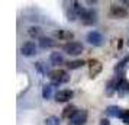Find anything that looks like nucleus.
Masks as SVG:
<instances>
[{
	"label": "nucleus",
	"instance_id": "1",
	"mask_svg": "<svg viewBox=\"0 0 129 125\" xmlns=\"http://www.w3.org/2000/svg\"><path fill=\"white\" fill-rule=\"evenodd\" d=\"M48 77H49V80H51L52 84H62V83H67L70 80V76L64 70H52V71H48Z\"/></svg>",
	"mask_w": 129,
	"mask_h": 125
},
{
	"label": "nucleus",
	"instance_id": "2",
	"mask_svg": "<svg viewBox=\"0 0 129 125\" xmlns=\"http://www.w3.org/2000/svg\"><path fill=\"white\" fill-rule=\"evenodd\" d=\"M62 49H64L65 53L68 54V55H78V54H81V53H83L84 47H83L81 42L71 41V42H67L64 47H62Z\"/></svg>",
	"mask_w": 129,
	"mask_h": 125
},
{
	"label": "nucleus",
	"instance_id": "3",
	"mask_svg": "<svg viewBox=\"0 0 129 125\" xmlns=\"http://www.w3.org/2000/svg\"><path fill=\"white\" fill-rule=\"evenodd\" d=\"M87 41H88V44H91L94 47H100L103 44V41H105V38L97 31H90L87 34Z\"/></svg>",
	"mask_w": 129,
	"mask_h": 125
},
{
	"label": "nucleus",
	"instance_id": "4",
	"mask_svg": "<svg viewBox=\"0 0 129 125\" xmlns=\"http://www.w3.org/2000/svg\"><path fill=\"white\" fill-rule=\"evenodd\" d=\"M81 20L84 25H93L97 22V13L93 9H86V12L81 15Z\"/></svg>",
	"mask_w": 129,
	"mask_h": 125
},
{
	"label": "nucleus",
	"instance_id": "5",
	"mask_svg": "<svg viewBox=\"0 0 129 125\" xmlns=\"http://www.w3.org/2000/svg\"><path fill=\"white\" fill-rule=\"evenodd\" d=\"M88 70H90V77L93 79V77H96L97 74L102 73L103 66H102V63H100L99 60H90V61H88Z\"/></svg>",
	"mask_w": 129,
	"mask_h": 125
},
{
	"label": "nucleus",
	"instance_id": "6",
	"mask_svg": "<svg viewBox=\"0 0 129 125\" xmlns=\"http://www.w3.org/2000/svg\"><path fill=\"white\" fill-rule=\"evenodd\" d=\"M70 122L73 125H84L86 122H87V111L80 109V111L70 119Z\"/></svg>",
	"mask_w": 129,
	"mask_h": 125
},
{
	"label": "nucleus",
	"instance_id": "7",
	"mask_svg": "<svg viewBox=\"0 0 129 125\" xmlns=\"http://www.w3.org/2000/svg\"><path fill=\"white\" fill-rule=\"evenodd\" d=\"M73 96H74V92L70 89H62V90H58L57 93H55V101L57 102H68L70 99H73Z\"/></svg>",
	"mask_w": 129,
	"mask_h": 125
},
{
	"label": "nucleus",
	"instance_id": "8",
	"mask_svg": "<svg viewBox=\"0 0 129 125\" xmlns=\"http://www.w3.org/2000/svg\"><path fill=\"white\" fill-rule=\"evenodd\" d=\"M128 63H129V55L125 57L123 60H120L116 64L115 71H116V74H117V79H125V70H126V67H128Z\"/></svg>",
	"mask_w": 129,
	"mask_h": 125
},
{
	"label": "nucleus",
	"instance_id": "9",
	"mask_svg": "<svg viewBox=\"0 0 129 125\" xmlns=\"http://www.w3.org/2000/svg\"><path fill=\"white\" fill-rule=\"evenodd\" d=\"M35 53H36V45H35V42H32V41L25 42L22 45V48H20V54L25 55V57H30Z\"/></svg>",
	"mask_w": 129,
	"mask_h": 125
},
{
	"label": "nucleus",
	"instance_id": "10",
	"mask_svg": "<svg viewBox=\"0 0 129 125\" xmlns=\"http://www.w3.org/2000/svg\"><path fill=\"white\" fill-rule=\"evenodd\" d=\"M106 113L109 116H113V118H120L122 119L123 113H125V109H122L120 106H116V105H110V106L106 108Z\"/></svg>",
	"mask_w": 129,
	"mask_h": 125
},
{
	"label": "nucleus",
	"instance_id": "11",
	"mask_svg": "<svg viewBox=\"0 0 129 125\" xmlns=\"http://www.w3.org/2000/svg\"><path fill=\"white\" fill-rule=\"evenodd\" d=\"M110 15L112 16H115V18H126L128 16V10L122 6H117V5H112L110 6Z\"/></svg>",
	"mask_w": 129,
	"mask_h": 125
},
{
	"label": "nucleus",
	"instance_id": "12",
	"mask_svg": "<svg viewBox=\"0 0 129 125\" xmlns=\"http://www.w3.org/2000/svg\"><path fill=\"white\" fill-rule=\"evenodd\" d=\"M117 93L120 96H125L129 93V80L128 79H119L117 83Z\"/></svg>",
	"mask_w": 129,
	"mask_h": 125
},
{
	"label": "nucleus",
	"instance_id": "13",
	"mask_svg": "<svg viewBox=\"0 0 129 125\" xmlns=\"http://www.w3.org/2000/svg\"><path fill=\"white\" fill-rule=\"evenodd\" d=\"M117 83H119V79H112L107 82L106 84V95L107 96H112L113 93L117 92Z\"/></svg>",
	"mask_w": 129,
	"mask_h": 125
},
{
	"label": "nucleus",
	"instance_id": "14",
	"mask_svg": "<svg viewBox=\"0 0 129 125\" xmlns=\"http://www.w3.org/2000/svg\"><path fill=\"white\" fill-rule=\"evenodd\" d=\"M77 112H78V109H77L74 105H71V103H70V105H67V106H65V109L62 111V118L71 119Z\"/></svg>",
	"mask_w": 129,
	"mask_h": 125
},
{
	"label": "nucleus",
	"instance_id": "15",
	"mask_svg": "<svg viewBox=\"0 0 129 125\" xmlns=\"http://www.w3.org/2000/svg\"><path fill=\"white\" fill-rule=\"evenodd\" d=\"M55 36H57L58 39H62V41H70V39L74 38V34L70 32V31H57V32H55Z\"/></svg>",
	"mask_w": 129,
	"mask_h": 125
},
{
	"label": "nucleus",
	"instance_id": "16",
	"mask_svg": "<svg viewBox=\"0 0 129 125\" xmlns=\"http://www.w3.org/2000/svg\"><path fill=\"white\" fill-rule=\"evenodd\" d=\"M49 63L52 66H58V64H62L64 63V58H62V55L59 53H52L49 55Z\"/></svg>",
	"mask_w": 129,
	"mask_h": 125
},
{
	"label": "nucleus",
	"instance_id": "17",
	"mask_svg": "<svg viewBox=\"0 0 129 125\" xmlns=\"http://www.w3.org/2000/svg\"><path fill=\"white\" fill-rule=\"evenodd\" d=\"M54 39H51V38H48V36H41L39 38V47L41 48H51L54 47Z\"/></svg>",
	"mask_w": 129,
	"mask_h": 125
},
{
	"label": "nucleus",
	"instance_id": "18",
	"mask_svg": "<svg viewBox=\"0 0 129 125\" xmlns=\"http://www.w3.org/2000/svg\"><path fill=\"white\" fill-rule=\"evenodd\" d=\"M65 66H67V68H70V70H76V68H80V67L84 66V61L83 60H74V61H68Z\"/></svg>",
	"mask_w": 129,
	"mask_h": 125
},
{
	"label": "nucleus",
	"instance_id": "19",
	"mask_svg": "<svg viewBox=\"0 0 129 125\" xmlns=\"http://www.w3.org/2000/svg\"><path fill=\"white\" fill-rule=\"evenodd\" d=\"M51 95H52V84H45V86L42 87V97H44L45 101H48V99L51 97Z\"/></svg>",
	"mask_w": 129,
	"mask_h": 125
},
{
	"label": "nucleus",
	"instance_id": "20",
	"mask_svg": "<svg viewBox=\"0 0 129 125\" xmlns=\"http://www.w3.org/2000/svg\"><path fill=\"white\" fill-rule=\"evenodd\" d=\"M71 7L74 9V12L77 13V16H78V18H81V15H83L84 12H86V9H84L83 6H80V3H78V2H74Z\"/></svg>",
	"mask_w": 129,
	"mask_h": 125
},
{
	"label": "nucleus",
	"instance_id": "21",
	"mask_svg": "<svg viewBox=\"0 0 129 125\" xmlns=\"http://www.w3.org/2000/svg\"><path fill=\"white\" fill-rule=\"evenodd\" d=\"M28 34H29L32 38H41V28H38V26H32L28 29Z\"/></svg>",
	"mask_w": 129,
	"mask_h": 125
},
{
	"label": "nucleus",
	"instance_id": "22",
	"mask_svg": "<svg viewBox=\"0 0 129 125\" xmlns=\"http://www.w3.org/2000/svg\"><path fill=\"white\" fill-rule=\"evenodd\" d=\"M45 125H61V119L58 116H49L45 119Z\"/></svg>",
	"mask_w": 129,
	"mask_h": 125
},
{
	"label": "nucleus",
	"instance_id": "23",
	"mask_svg": "<svg viewBox=\"0 0 129 125\" xmlns=\"http://www.w3.org/2000/svg\"><path fill=\"white\" fill-rule=\"evenodd\" d=\"M67 16H68V20H71V22H73V20H76L77 18H78V16H77V13L74 12V9H73V7H70V9H68V12H67Z\"/></svg>",
	"mask_w": 129,
	"mask_h": 125
},
{
	"label": "nucleus",
	"instance_id": "24",
	"mask_svg": "<svg viewBox=\"0 0 129 125\" xmlns=\"http://www.w3.org/2000/svg\"><path fill=\"white\" fill-rule=\"evenodd\" d=\"M122 122H123L125 125H129V109H128V111H125V113H123Z\"/></svg>",
	"mask_w": 129,
	"mask_h": 125
},
{
	"label": "nucleus",
	"instance_id": "25",
	"mask_svg": "<svg viewBox=\"0 0 129 125\" xmlns=\"http://www.w3.org/2000/svg\"><path fill=\"white\" fill-rule=\"evenodd\" d=\"M99 125H110V121H109V119H106V118H103V119H100Z\"/></svg>",
	"mask_w": 129,
	"mask_h": 125
}]
</instances>
